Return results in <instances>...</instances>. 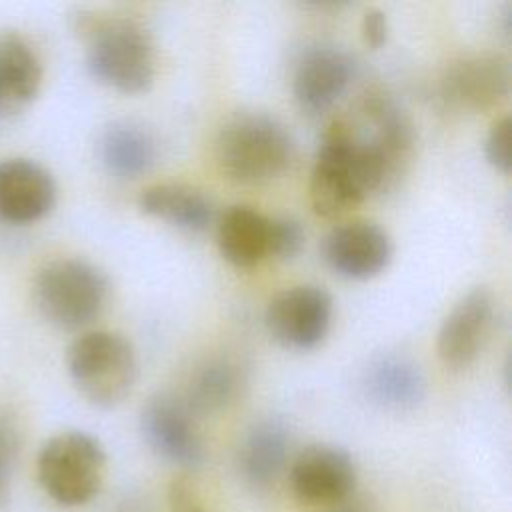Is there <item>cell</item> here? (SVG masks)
I'll return each instance as SVG.
<instances>
[{
	"mask_svg": "<svg viewBox=\"0 0 512 512\" xmlns=\"http://www.w3.org/2000/svg\"><path fill=\"white\" fill-rule=\"evenodd\" d=\"M140 432L148 448L172 466L190 472L204 462L198 418L176 394L160 392L148 398L140 412Z\"/></svg>",
	"mask_w": 512,
	"mask_h": 512,
	"instance_id": "obj_7",
	"label": "cell"
},
{
	"mask_svg": "<svg viewBox=\"0 0 512 512\" xmlns=\"http://www.w3.org/2000/svg\"><path fill=\"white\" fill-rule=\"evenodd\" d=\"M388 182V166L374 142L356 134L348 120L334 118L310 170L308 196L314 212L324 218L344 216Z\"/></svg>",
	"mask_w": 512,
	"mask_h": 512,
	"instance_id": "obj_1",
	"label": "cell"
},
{
	"mask_svg": "<svg viewBox=\"0 0 512 512\" xmlns=\"http://www.w3.org/2000/svg\"><path fill=\"white\" fill-rule=\"evenodd\" d=\"M332 310V296L322 286L300 284L278 292L268 302L264 324L284 348L310 350L328 334Z\"/></svg>",
	"mask_w": 512,
	"mask_h": 512,
	"instance_id": "obj_9",
	"label": "cell"
},
{
	"mask_svg": "<svg viewBox=\"0 0 512 512\" xmlns=\"http://www.w3.org/2000/svg\"><path fill=\"white\" fill-rule=\"evenodd\" d=\"M98 156L104 168L118 178H136L156 160V140L138 122L116 120L98 138Z\"/></svg>",
	"mask_w": 512,
	"mask_h": 512,
	"instance_id": "obj_20",
	"label": "cell"
},
{
	"mask_svg": "<svg viewBox=\"0 0 512 512\" xmlns=\"http://www.w3.org/2000/svg\"><path fill=\"white\" fill-rule=\"evenodd\" d=\"M292 148V138L280 120L264 112H242L220 128L214 156L228 180L264 184L288 168Z\"/></svg>",
	"mask_w": 512,
	"mask_h": 512,
	"instance_id": "obj_3",
	"label": "cell"
},
{
	"mask_svg": "<svg viewBox=\"0 0 512 512\" xmlns=\"http://www.w3.org/2000/svg\"><path fill=\"white\" fill-rule=\"evenodd\" d=\"M510 92V62L500 52H472L448 64L440 80L442 100L456 110L484 112Z\"/></svg>",
	"mask_w": 512,
	"mask_h": 512,
	"instance_id": "obj_10",
	"label": "cell"
},
{
	"mask_svg": "<svg viewBox=\"0 0 512 512\" xmlns=\"http://www.w3.org/2000/svg\"><path fill=\"white\" fill-rule=\"evenodd\" d=\"M138 208L186 232H204L214 220L210 196L182 182H160L144 188L138 196Z\"/></svg>",
	"mask_w": 512,
	"mask_h": 512,
	"instance_id": "obj_18",
	"label": "cell"
},
{
	"mask_svg": "<svg viewBox=\"0 0 512 512\" xmlns=\"http://www.w3.org/2000/svg\"><path fill=\"white\" fill-rule=\"evenodd\" d=\"M328 512H376L374 504L368 502L366 498H360V496H350L348 500L328 508Z\"/></svg>",
	"mask_w": 512,
	"mask_h": 512,
	"instance_id": "obj_27",
	"label": "cell"
},
{
	"mask_svg": "<svg viewBox=\"0 0 512 512\" xmlns=\"http://www.w3.org/2000/svg\"><path fill=\"white\" fill-rule=\"evenodd\" d=\"M326 264L342 278L368 280L378 276L392 258V240L384 228L368 220L334 226L324 242Z\"/></svg>",
	"mask_w": 512,
	"mask_h": 512,
	"instance_id": "obj_12",
	"label": "cell"
},
{
	"mask_svg": "<svg viewBox=\"0 0 512 512\" xmlns=\"http://www.w3.org/2000/svg\"><path fill=\"white\" fill-rule=\"evenodd\" d=\"M106 452L98 438L82 430L52 436L38 454V480L60 506L90 502L104 480Z\"/></svg>",
	"mask_w": 512,
	"mask_h": 512,
	"instance_id": "obj_6",
	"label": "cell"
},
{
	"mask_svg": "<svg viewBox=\"0 0 512 512\" xmlns=\"http://www.w3.org/2000/svg\"><path fill=\"white\" fill-rule=\"evenodd\" d=\"M362 40L368 48L376 50L386 44L388 38V18L380 8H370L362 16Z\"/></svg>",
	"mask_w": 512,
	"mask_h": 512,
	"instance_id": "obj_26",
	"label": "cell"
},
{
	"mask_svg": "<svg viewBox=\"0 0 512 512\" xmlns=\"http://www.w3.org/2000/svg\"><path fill=\"white\" fill-rule=\"evenodd\" d=\"M510 128H512L510 116H502L490 126V130L486 134V140H484L486 160L496 170H500L504 174H508L510 166H512V160H510Z\"/></svg>",
	"mask_w": 512,
	"mask_h": 512,
	"instance_id": "obj_23",
	"label": "cell"
},
{
	"mask_svg": "<svg viewBox=\"0 0 512 512\" xmlns=\"http://www.w3.org/2000/svg\"><path fill=\"white\" fill-rule=\"evenodd\" d=\"M304 248V228L290 216H268V256L292 260Z\"/></svg>",
	"mask_w": 512,
	"mask_h": 512,
	"instance_id": "obj_22",
	"label": "cell"
},
{
	"mask_svg": "<svg viewBox=\"0 0 512 512\" xmlns=\"http://www.w3.org/2000/svg\"><path fill=\"white\" fill-rule=\"evenodd\" d=\"M240 386L242 376L238 364L226 356H212L192 370L180 398L196 418L214 416L234 404Z\"/></svg>",
	"mask_w": 512,
	"mask_h": 512,
	"instance_id": "obj_21",
	"label": "cell"
},
{
	"mask_svg": "<svg viewBox=\"0 0 512 512\" xmlns=\"http://www.w3.org/2000/svg\"><path fill=\"white\" fill-rule=\"evenodd\" d=\"M42 84L34 46L14 30H0V122L24 112Z\"/></svg>",
	"mask_w": 512,
	"mask_h": 512,
	"instance_id": "obj_16",
	"label": "cell"
},
{
	"mask_svg": "<svg viewBox=\"0 0 512 512\" xmlns=\"http://www.w3.org/2000/svg\"><path fill=\"white\" fill-rule=\"evenodd\" d=\"M18 448H20V438L16 428L10 422L0 420V504H4L8 498V488L14 474Z\"/></svg>",
	"mask_w": 512,
	"mask_h": 512,
	"instance_id": "obj_25",
	"label": "cell"
},
{
	"mask_svg": "<svg viewBox=\"0 0 512 512\" xmlns=\"http://www.w3.org/2000/svg\"><path fill=\"white\" fill-rule=\"evenodd\" d=\"M108 288V278L92 262L58 258L38 270L32 292L40 314L52 326L78 330L100 316Z\"/></svg>",
	"mask_w": 512,
	"mask_h": 512,
	"instance_id": "obj_5",
	"label": "cell"
},
{
	"mask_svg": "<svg viewBox=\"0 0 512 512\" xmlns=\"http://www.w3.org/2000/svg\"><path fill=\"white\" fill-rule=\"evenodd\" d=\"M166 502H168V512H208L204 498L198 490V484L186 472L178 474L170 482Z\"/></svg>",
	"mask_w": 512,
	"mask_h": 512,
	"instance_id": "obj_24",
	"label": "cell"
},
{
	"mask_svg": "<svg viewBox=\"0 0 512 512\" xmlns=\"http://www.w3.org/2000/svg\"><path fill=\"white\" fill-rule=\"evenodd\" d=\"M56 202L52 174L30 158H6L0 162V220L6 224H30L44 218Z\"/></svg>",
	"mask_w": 512,
	"mask_h": 512,
	"instance_id": "obj_14",
	"label": "cell"
},
{
	"mask_svg": "<svg viewBox=\"0 0 512 512\" xmlns=\"http://www.w3.org/2000/svg\"><path fill=\"white\" fill-rule=\"evenodd\" d=\"M370 402L384 410L406 412L416 408L426 394V380L416 362L402 354H380L370 360L362 376Z\"/></svg>",
	"mask_w": 512,
	"mask_h": 512,
	"instance_id": "obj_17",
	"label": "cell"
},
{
	"mask_svg": "<svg viewBox=\"0 0 512 512\" xmlns=\"http://www.w3.org/2000/svg\"><path fill=\"white\" fill-rule=\"evenodd\" d=\"M496 326V300L484 286L466 292L446 314L436 336V352L448 370L468 368L484 350Z\"/></svg>",
	"mask_w": 512,
	"mask_h": 512,
	"instance_id": "obj_11",
	"label": "cell"
},
{
	"mask_svg": "<svg viewBox=\"0 0 512 512\" xmlns=\"http://www.w3.org/2000/svg\"><path fill=\"white\" fill-rule=\"evenodd\" d=\"M216 244L236 268L260 264L268 256V216L244 204L226 208L216 226Z\"/></svg>",
	"mask_w": 512,
	"mask_h": 512,
	"instance_id": "obj_19",
	"label": "cell"
},
{
	"mask_svg": "<svg viewBox=\"0 0 512 512\" xmlns=\"http://www.w3.org/2000/svg\"><path fill=\"white\" fill-rule=\"evenodd\" d=\"M76 30L86 46V68L100 84L138 94L150 88L156 54L150 32L130 16L80 14Z\"/></svg>",
	"mask_w": 512,
	"mask_h": 512,
	"instance_id": "obj_2",
	"label": "cell"
},
{
	"mask_svg": "<svg viewBox=\"0 0 512 512\" xmlns=\"http://www.w3.org/2000/svg\"><path fill=\"white\" fill-rule=\"evenodd\" d=\"M288 480L300 504L332 508L354 496L358 472L348 450L328 442H314L294 456Z\"/></svg>",
	"mask_w": 512,
	"mask_h": 512,
	"instance_id": "obj_8",
	"label": "cell"
},
{
	"mask_svg": "<svg viewBox=\"0 0 512 512\" xmlns=\"http://www.w3.org/2000/svg\"><path fill=\"white\" fill-rule=\"evenodd\" d=\"M352 76L354 60L346 50L332 44L312 46L296 62L292 92L302 110L318 114L344 94Z\"/></svg>",
	"mask_w": 512,
	"mask_h": 512,
	"instance_id": "obj_13",
	"label": "cell"
},
{
	"mask_svg": "<svg viewBox=\"0 0 512 512\" xmlns=\"http://www.w3.org/2000/svg\"><path fill=\"white\" fill-rule=\"evenodd\" d=\"M66 368L76 390L98 408H114L136 382V352L118 332L92 330L72 340Z\"/></svg>",
	"mask_w": 512,
	"mask_h": 512,
	"instance_id": "obj_4",
	"label": "cell"
},
{
	"mask_svg": "<svg viewBox=\"0 0 512 512\" xmlns=\"http://www.w3.org/2000/svg\"><path fill=\"white\" fill-rule=\"evenodd\" d=\"M292 432L284 418L264 416L244 434L238 448V470L250 488L272 486L288 466Z\"/></svg>",
	"mask_w": 512,
	"mask_h": 512,
	"instance_id": "obj_15",
	"label": "cell"
}]
</instances>
